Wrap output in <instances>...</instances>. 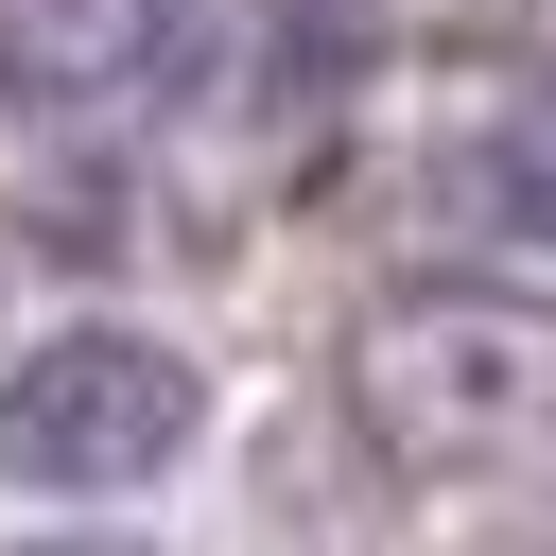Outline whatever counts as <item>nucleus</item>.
<instances>
[{"mask_svg":"<svg viewBox=\"0 0 556 556\" xmlns=\"http://www.w3.org/2000/svg\"><path fill=\"white\" fill-rule=\"evenodd\" d=\"M348 417H365L382 469H417V486H469V469L556 452V313H539V295H486V278L382 295V313L348 330Z\"/></svg>","mask_w":556,"mask_h":556,"instance_id":"nucleus-1","label":"nucleus"},{"mask_svg":"<svg viewBox=\"0 0 556 556\" xmlns=\"http://www.w3.org/2000/svg\"><path fill=\"white\" fill-rule=\"evenodd\" d=\"M208 382L156 348V330H52L35 365H0V469L52 486V504H104V486H156L191 452Z\"/></svg>","mask_w":556,"mask_h":556,"instance_id":"nucleus-2","label":"nucleus"},{"mask_svg":"<svg viewBox=\"0 0 556 556\" xmlns=\"http://www.w3.org/2000/svg\"><path fill=\"white\" fill-rule=\"evenodd\" d=\"M208 70L191 0H0V104L17 122H139Z\"/></svg>","mask_w":556,"mask_h":556,"instance_id":"nucleus-3","label":"nucleus"},{"mask_svg":"<svg viewBox=\"0 0 556 556\" xmlns=\"http://www.w3.org/2000/svg\"><path fill=\"white\" fill-rule=\"evenodd\" d=\"M434 191H452L469 226H504V243H556V70L469 87V122L434 139Z\"/></svg>","mask_w":556,"mask_h":556,"instance_id":"nucleus-4","label":"nucleus"},{"mask_svg":"<svg viewBox=\"0 0 556 556\" xmlns=\"http://www.w3.org/2000/svg\"><path fill=\"white\" fill-rule=\"evenodd\" d=\"M35 556H122V539H35Z\"/></svg>","mask_w":556,"mask_h":556,"instance_id":"nucleus-5","label":"nucleus"},{"mask_svg":"<svg viewBox=\"0 0 556 556\" xmlns=\"http://www.w3.org/2000/svg\"><path fill=\"white\" fill-rule=\"evenodd\" d=\"M261 17H348V0H261Z\"/></svg>","mask_w":556,"mask_h":556,"instance_id":"nucleus-6","label":"nucleus"}]
</instances>
